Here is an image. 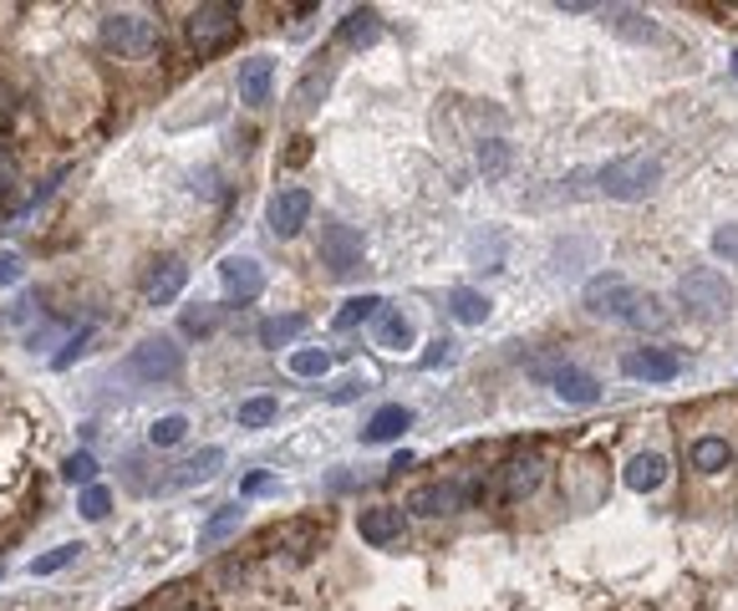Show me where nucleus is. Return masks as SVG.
I'll return each instance as SVG.
<instances>
[{
	"label": "nucleus",
	"instance_id": "obj_1",
	"mask_svg": "<svg viewBox=\"0 0 738 611\" xmlns=\"http://www.w3.org/2000/svg\"><path fill=\"white\" fill-rule=\"evenodd\" d=\"M586 312L611 316V321H626V327H636V331L667 327L663 301L647 296V291H636V285L626 281V275H617V270H606V275H596V281L586 285Z\"/></svg>",
	"mask_w": 738,
	"mask_h": 611
},
{
	"label": "nucleus",
	"instance_id": "obj_2",
	"mask_svg": "<svg viewBox=\"0 0 738 611\" xmlns=\"http://www.w3.org/2000/svg\"><path fill=\"white\" fill-rule=\"evenodd\" d=\"M663 184V164L652 153H626V158H611V164L596 174V189L617 204H642Z\"/></svg>",
	"mask_w": 738,
	"mask_h": 611
},
{
	"label": "nucleus",
	"instance_id": "obj_3",
	"mask_svg": "<svg viewBox=\"0 0 738 611\" xmlns=\"http://www.w3.org/2000/svg\"><path fill=\"white\" fill-rule=\"evenodd\" d=\"M103 46L122 61L153 57L159 51V21L148 11H113L103 15Z\"/></svg>",
	"mask_w": 738,
	"mask_h": 611
},
{
	"label": "nucleus",
	"instance_id": "obj_4",
	"mask_svg": "<svg viewBox=\"0 0 738 611\" xmlns=\"http://www.w3.org/2000/svg\"><path fill=\"white\" fill-rule=\"evenodd\" d=\"M678 296H682V306L693 316H703V321H724V316L734 312V285L724 281V270H713V266L688 270L678 281Z\"/></svg>",
	"mask_w": 738,
	"mask_h": 611
},
{
	"label": "nucleus",
	"instance_id": "obj_5",
	"mask_svg": "<svg viewBox=\"0 0 738 611\" xmlns=\"http://www.w3.org/2000/svg\"><path fill=\"white\" fill-rule=\"evenodd\" d=\"M184 36H189L194 57H220L224 46L239 36V11L235 5H199L184 21Z\"/></svg>",
	"mask_w": 738,
	"mask_h": 611
},
{
	"label": "nucleus",
	"instance_id": "obj_6",
	"mask_svg": "<svg viewBox=\"0 0 738 611\" xmlns=\"http://www.w3.org/2000/svg\"><path fill=\"white\" fill-rule=\"evenodd\" d=\"M184 373V346L174 337H148L122 357V377L133 383H174Z\"/></svg>",
	"mask_w": 738,
	"mask_h": 611
},
{
	"label": "nucleus",
	"instance_id": "obj_7",
	"mask_svg": "<svg viewBox=\"0 0 738 611\" xmlns=\"http://www.w3.org/2000/svg\"><path fill=\"white\" fill-rule=\"evenodd\" d=\"M535 373L555 388L561 403H571V408H596L601 403V383H596L586 367H571V362H535Z\"/></svg>",
	"mask_w": 738,
	"mask_h": 611
},
{
	"label": "nucleus",
	"instance_id": "obj_8",
	"mask_svg": "<svg viewBox=\"0 0 738 611\" xmlns=\"http://www.w3.org/2000/svg\"><path fill=\"white\" fill-rule=\"evenodd\" d=\"M220 285H224V306H250L266 291V266L255 255H224L220 260Z\"/></svg>",
	"mask_w": 738,
	"mask_h": 611
},
{
	"label": "nucleus",
	"instance_id": "obj_9",
	"mask_svg": "<svg viewBox=\"0 0 738 611\" xmlns=\"http://www.w3.org/2000/svg\"><path fill=\"white\" fill-rule=\"evenodd\" d=\"M321 260H326V270L331 275H356V266H362V235H356L352 224H341V220H326V230H321Z\"/></svg>",
	"mask_w": 738,
	"mask_h": 611
},
{
	"label": "nucleus",
	"instance_id": "obj_10",
	"mask_svg": "<svg viewBox=\"0 0 738 611\" xmlns=\"http://www.w3.org/2000/svg\"><path fill=\"white\" fill-rule=\"evenodd\" d=\"M311 209H316V199H311V189H281V195L270 199V235L276 239H295L301 230H306Z\"/></svg>",
	"mask_w": 738,
	"mask_h": 611
},
{
	"label": "nucleus",
	"instance_id": "obj_11",
	"mask_svg": "<svg viewBox=\"0 0 738 611\" xmlns=\"http://www.w3.org/2000/svg\"><path fill=\"white\" fill-rule=\"evenodd\" d=\"M724 469H734V444H728L724 433H698V438H688V474H724Z\"/></svg>",
	"mask_w": 738,
	"mask_h": 611
},
{
	"label": "nucleus",
	"instance_id": "obj_12",
	"mask_svg": "<svg viewBox=\"0 0 738 611\" xmlns=\"http://www.w3.org/2000/svg\"><path fill=\"white\" fill-rule=\"evenodd\" d=\"M621 373L636 377V383H672L682 373V362L672 352H663V346H636V352L621 357Z\"/></svg>",
	"mask_w": 738,
	"mask_h": 611
},
{
	"label": "nucleus",
	"instance_id": "obj_13",
	"mask_svg": "<svg viewBox=\"0 0 738 611\" xmlns=\"http://www.w3.org/2000/svg\"><path fill=\"white\" fill-rule=\"evenodd\" d=\"M239 103L245 107H266L270 103V92H276V57H245L239 61Z\"/></svg>",
	"mask_w": 738,
	"mask_h": 611
},
{
	"label": "nucleus",
	"instance_id": "obj_14",
	"mask_svg": "<svg viewBox=\"0 0 738 611\" xmlns=\"http://www.w3.org/2000/svg\"><path fill=\"white\" fill-rule=\"evenodd\" d=\"M402 530H408V509H398V505H372L356 515V536L367 540V545H393Z\"/></svg>",
	"mask_w": 738,
	"mask_h": 611
},
{
	"label": "nucleus",
	"instance_id": "obj_15",
	"mask_svg": "<svg viewBox=\"0 0 738 611\" xmlns=\"http://www.w3.org/2000/svg\"><path fill=\"white\" fill-rule=\"evenodd\" d=\"M540 484H546V459H540V454H515V459L504 463V500H509V505L530 500Z\"/></svg>",
	"mask_w": 738,
	"mask_h": 611
},
{
	"label": "nucleus",
	"instance_id": "obj_16",
	"mask_svg": "<svg viewBox=\"0 0 738 611\" xmlns=\"http://www.w3.org/2000/svg\"><path fill=\"white\" fill-rule=\"evenodd\" d=\"M667 469H672V463H667V454H657V448H652V454H632L626 469H621V484L632 494H652L667 484Z\"/></svg>",
	"mask_w": 738,
	"mask_h": 611
},
{
	"label": "nucleus",
	"instance_id": "obj_17",
	"mask_svg": "<svg viewBox=\"0 0 738 611\" xmlns=\"http://www.w3.org/2000/svg\"><path fill=\"white\" fill-rule=\"evenodd\" d=\"M464 500H469V490H464V484H423V490L408 494V509H413V515H429V520H438V515H454V509H464Z\"/></svg>",
	"mask_w": 738,
	"mask_h": 611
},
{
	"label": "nucleus",
	"instance_id": "obj_18",
	"mask_svg": "<svg viewBox=\"0 0 738 611\" xmlns=\"http://www.w3.org/2000/svg\"><path fill=\"white\" fill-rule=\"evenodd\" d=\"M184 285H189V266L184 260H163L143 285V306H174L184 296Z\"/></svg>",
	"mask_w": 738,
	"mask_h": 611
},
{
	"label": "nucleus",
	"instance_id": "obj_19",
	"mask_svg": "<svg viewBox=\"0 0 738 611\" xmlns=\"http://www.w3.org/2000/svg\"><path fill=\"white\" fill-rule=\"evenodd\" d=\"M606 15V26L617 31L621 42H636V46H652L657 36H663V26L652 21L647 11H632V5H611V11H601Z\"/></svg>",
	"mask_w": 738,
	"mask_h": 611
},
{
	"label": "nucleus",
	"instance_id": "obj_20",
	"mask_svg": "<svg viewBox=\"0 0 738 611\" xmlns=\"http://www.w3.org/2000/svg\"><path fill=\"white\" fill-rule=\"evenodd\" d=\"M408 428H413V408L387 403V408H377V413L367 418V428H362V444H393V438H402Z\"/></svg>",
	"mask_w": 738,
	"mask_h": 611
},
{
	"label": "nucleus",
	"instance_id": "obj_21",
	"mask_svg": "<svg viewBox=\"0 0 738 611\" xmlns=\"http://www.w3.org/2000/svg\"><path fill=\"white\" fill-rule=\"evenodd\" d=\"M372 342L383 346V352H408V346H413V321H408V312L383 306V312H377V327H372Z\"/></svg>",
	"mask_w": 738,
	"mask_h": 611
},
{
	"label": "nucleus",
	"instance_id": "obj_22",
	"mask_svg": "<svg viewBox=\"0 0 738 611\" xmlns=\"http://www.w3.org/2000/svg\"><path fill=\"white\" fill-rule=\"evenodd\" d=\"M377 36H383V15H377V11H352V15H347V21L337 26V42L352 46V51H367Z\"/></svg>",
	"mask_w": 738,
	"mask_h": 611
},
{
	"label": "nucleus",
	"instance_id": "obj_23",
	"mask_svg": "<svg viewBox=\"0 0 738 611\" xmlns=\"http://www.w3.org/2000/svg\"><path fill=\"white\" fill-rule=\"evenodd\" d=\"M448 312H454V321H464V327H484L494 306H489L484 291H473V285H454V291H448Z\"/></svg>",
	"mask_w": 738,
	"mask_h": 611
},
{
	"label": "nucleus",
	"instance_id": "obj_24",
	"mask_svg": "<svg viewBox=\"0 0 738 611\" xmlns=\"http://www.w3.org/2000/svg\"><path fill=\"white\" fill-rule=\"evenodd\" d=\"M239 525H245V509H239V505H220L204 520V530H199V551H214V545H224Z\"/></svg>",
	"mask_w": 738,
	"mask_h": 611
},
{
	"label": "nucleus",
	"instance_id": "obj_25",
	"mask_svg": "<svg viewBox=\"0 0 738 611\" xmlns=\"http://www.w3.org/2000/svg\"><path fill=\"white\" fill-rule=\"evenodd\" d=\"M326 87H331V67H326V61H316V67L306 72V82L295 87V113H301V118H311V113L321 107V92Z\"/></svg>",
	"mask_w": 738,
	"mask_h": 611
},
{
	"label": "nucleus",
	"instance_id": "obj_26",
	"mask_svg": "<svg viewBox=\"0 0 738 611\" xmlns=\"http://www.w3.org/2000/svg\"><path fill=\"white\" fill-rule=\"evenodd\" d=\"M301 331H306V316H301V312L266 316V321H260V346H285V342H295Z\"/></svg>",
	"mask_w": 738,
	"mask_h": 611
},
{
	"label": "nucleus",
	"instance_id": "obj_27",
	"mask_svg": "<svg viewBox=\"0 0 738 611\" xmlns=\"http://www.w3.org/2000/svg\"><path fill=\"white\" fill-rule=\"evenodd\" d=\"M383 306H387L383 296H352V301H347V306H341L337 316H331V327H337V331H356V327H362V321H372V316L383 312Z\"/></svg>",
	"mask_w": 738,
	"mask_h": 611
},
{
	"label": "nucleus",
	"instance_id": "obj_28",
	"mask_svg": "<svg viewBox=\"0 0 738 611\" xmlns=\"http://www.w3.org/2000/svg\"><path fill=\"white\" fill-rule=\"evenodd\" d=\"M220 463H224V448H220V444H209L204 454H194V459L184 463V469H178L174 484H199V479H214V474H220Z\"/></svg>",
	"mask_w": 738,
	"mask_h": 611
},
{
	"label": "nucleus",
	"instance_id": "obj_29",
	"mask_svg": "<svg viewBox=\"0 0 738 611\" xmlns=\"http://www.w3.org/2000/svg\"><path fill=\"white\" fill-rule=\"evenodd\" d=\"M189 438V418L184 413H163V418H153V428H148V444L153 448H178Z\"/></svg>",
	"mask_w": 738,
	"mask_h": 611
},
{
	"label": "nucleus",
	"instance_id": "obj_30",
	"mask_svg": "<svg viewBox=\"0 0 738 611\" xmlns=\"http://www.w3.org/2000/svg\"><path fill=\"white\" fill-rule=\"evenodd\" d=\"M285 367H291L295 377H326L331 373V352H326V346H295L291 357H285Z\"/></svg>",
	"mask_w": 738,
	"mask_h": 611
},
{
	"label": "nucleus",
	"instance_id": "obj_31",
	"mask_svg": "<svg viewBox=\"0 0 738 611\" xmlns=\"http://www.w3.org/2000/svg\"><path fill=\"white\" fill-rule=\"evenodd\" d=\"M82 555V545L77 540H67V545H57V551H46V555H36L31 561V576H57V571H67Z\"/></svg>",
	"mask_w": 738,
	"mask_h": 611
},
{
	"label": "nucleus",
	"instance_id": "obj_32",
	"mask_svg": "<svg viewBox=\"0 0 738 611\" xmlns=\"http://www.w3.org/2000/svg\"><path fill=\"white\" fill-rule=\"evenodd\" d=\"M276 413H281L276 398H245V403H239V428H270Z\"/></svg>",
	"mask_w": 738,
	"mask_h": 611
},
{
	"label": "nucleus",
	"instance_id": "obj_33",
	"mask_svg": "<svg viewBox=\"0 0 738 611\" xmlns=\"http://www.w3.org/2000/svg\"><path fill=\"white\" fill-rule=\"evenodd\" d=\"M77 515H82V520H107V515H113V494L103 490V484H87V490H82V500H77Z\"/></svg>",
	"mask_w": 738,
	"mask_h": 611
},
{
	"label": "nucleus",
	"instance_id": "obj_34",
	"mask_svg": "<svg viewBox=\"0 0 738 611\" xmlns=\"http://www.w3.org/2000/svg\"><path fill=\"white\" fill-rule=\"evenodd\" d=\"M61 479H72V484L87 490L92 479H97V459H92L87 448H77V454H67V463H61Z\"/></svg>",
	"mask_w": 738,
	"mask_h": 611
},
{
	"label": "nucleus",
	"instance_id": "obj_35",
	"mask_svg": "<svg viewBox=\"0 0 738 611\" xmlns=\"http://www.w3.org/2000/svg\"><path fill=\"white\" fill-rule=\"evenodd\" d=\"M92 337H97V327H82V331H72V337H67V346H61L57 357H51V367H57V373H67V367H72L77 357H82V352H87L92 346Z\"/></svg>",
	"mask_w": 738,
	"mask_h": 611
},
{
	"label": "nucleus",
	"instance_id": "obj_36",
	"mask_svg": "<svg viewBox=\"0 0 738 611\" xmlns=\"http://www.w3.org/2000/svg\"><path fill=\"white\" fill-rule=\"evenodd\" d=\"M220 327V306H189L184 312V337H209Z\"/></svg>",
	"mask_w": 738,
	"mask_h": 611
},
{
	"label": "nucleus",
	"instance_id": "obj_37",
	"mask_svg": "<svg viewBox=\"0 0 738 611\" xmlns=\"http://www.w3.org/2000/svg\"><path fill=\"white\" fill-rule=\"evenodd\" d=\"M509 158H515V153H509V143H500V138H494V143H484V149H479V168H484L489 179H500L504 168H509Z\"/></svg>",
	"mask_w": 738,
	"mask_h": 611
},
{
	"label": "nucleus",
	"instance_id": "obj_38",
	"mask_svg": "<svg viewBox=\"0 0 738 611\" xmlns=\"http://www.w3.org/2000/svg\"><path fill=\"white\" fill-rule=\"evenodd\" d=\"M713 255L728 260V266H738V224H718V230H713Z\"/></svg>",
	"mask_w": 738,
	"mask_h": 611
},
{
	"label": "nucleus",
	"instance_id": "obj_39",
	"mask_svg": "<svg viewBox=\"0 0 738 611\" xmlns=\"http://www.w3.org/2000/svg\"><path fill=\"white\" fill-rule=\"evenodd\" d=\"M270 490H276V474H266V469L239 479V500H255V494H270Z\"/></svg>",
	"mask_w": 738,
	"mask_h": 611
},
{
	"label": "nucleus",
	"instance_id": "obj_40",
	"mask_svg": "<svg viewBox=\"0 0 738 611\" xmlns=\"http://www.w3.org/2000/svg\"><path fill=\"white\" fill-rule=\"evenodd\" d=\"M21 275H26V260H21L15 250H0V291H5V285H15Z\"/></svg>",
	"mask_w": 738,
	"mask_h": 611
},
{
	"label": "nucleus",
	"instance_id": "obj_41",
	"mask_svg": "<svg viewBox=\"0 0 738 611\" xmlns=\"http://www.w3.org/2000/svg\"><path fill=\"white\" fill-rule=\"evenodd\" d=\"M15 174H21V168H15V153L0 143V195H11L15 189Z\"/></svg>",
	"mask_w": 738,
	"mask_h": 611
},
{
	"label": "nucleus",
	"instance_id": "obj_42",
	"mask_svg": "<svg viewBox=\"0 0 738 611\" xmlns=\"http://www.w3.org/2000/svg\"><path fill=\"white\" fill-rule=\"evenodd\" d=\"M454 357V342H448V337H443V342H433L429 352H423V367H443V362Z\"/></svg>",
	"mask_w": 738,
	"mask_h": 611
},
{
	"label": "nucleus",
	"instance_id": "obj_43",
	"mask_svg": "<svg viewBox=\"0 0 738 611\" xmlns=\"http://www.w3.org/2000/svg\"><path fill=\"white\" fill-rule=\"evenodd\" d=\"M356 392H362V383H356V377H352V383H341V388L331 392V403H352Z\"/></svg>",
	"mask_w": 738,
	"mask_h": 611
},
{
	"label": "nucleus",
	"instance_id": "obj_44",
	"mask_svg": "<svg viewBox=\"0 0 738 611\" xmlns=\"http://www.w3.org/2000/svg\"><path fill=\"white\" fill-rule=\"evenodd\" d=\"M51 337H57V327H42V331H31L26 342H31V352H42L46 342H51Z\"/></svg>",
	"mask_w": 738,
	"mask_h": 611
},
{
	"label": "nucleus",
	"instance_id": "obj_45",
	"mask_svg": "<svg viewBox=\"0 0 738 611\" xmlns=\"http://www.w3.org/2000/svg\"><path fill=\"white\" fill-rule=\"evenodd\" d=\"M11 113H15V107H11V92H0V122H11Z\"/></svg>",
	"mask_w": 738,
	"mask_h": 611
},
{
	"label": "nucleus",
	"instance_id": "obj_46",
	"mask_svg": "<svg viewBox=\"0 0 738 611\" xmlns=\"http://www.w3.org/2000/svg\"><path fill=\"white\" fill-rule=\"evenodd\" d=\"M728 72H734V77H738V51H734V57H728Z\"/></svg>",
	"mask_w": 738,
	"mask_h": 611
},
{
	"label": "nucleus",
	"instance_id": "obj_47",
	"mask_svg": "<svg viewBox=\"0 0 738 611\" xmlns=\"http://www.w3.org/2000/svg\"><path fill=\"white\" fill-rule=\"evenodd\" d=\"M0 581H5V566H0Z\"/></svg>",
	"mask_w": 738,
	"mask_h": 611
}]
</instances>
